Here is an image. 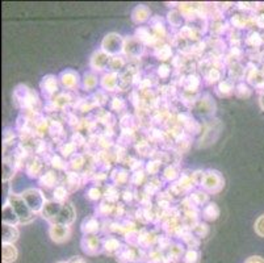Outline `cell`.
Returning <instances> with one entry per match:
<instances>
[{
	"instance_id": "1",
	"label": "cell",
	"mask_w": 264,
	"mask_h": 263,
	"mask_svg": "<svg viewBox=\"0 0 264 263\" xmlns=\"http://www.w3.org/2000/svg\"><path fill=\"white\" fill-rule=\"evenodd\" d=\"M24 198L26 199V203H28V207L32 208V209H35V211H38L41 205H42V198H41V195H39L38 191L31 190V191H26L25 195H24Z\"/></svg>"
},
{
	"instance_id": "2",
	"label": "cell",
	"mask_w": 264,
	"mask_h": 263,
	"mask_svg": "<svg viewBox=\"0 0 264 263\" xmlns=\"http://www.w3.org/2000/svg\"><path fill=\"white\" fill-rule=\"evenodd\" d=\"M103 45H104V49L107 52L116 53L120 50V48H121V39L114 35H111L104 40V43H103Z\"/></svg>"
},
{
	"instance_id": "3",
	"label": "cell",
	"mask_w": 264,
	"mask_h": 263,
	"mask_svg": "<svg viewBox=\"0 0 264 263\" xmlns=\"http://www.w3.org/2000/svg\"><path fill=\"white\" fill-rule=\"evenodd\" d=\"M1 257H3V263H11L18 258V250L15 249V246L4 243L1 250Z\"/></svg>"
},
{
	"instance_id": "4",
	"label": "cell",
	"mask_w": 264,
	"mask_h": 263,
	"mask_svg": "<svg viewBox=\"0 0 264 263\" xmlns=\"http://www.w3.org/2000/svg\"><path fill=\"white\" fill-rule=\"evenodd\" d=\"M12 207L18 211L19 216L20 217H29L31 216V213H29V211H28V208L25 207V204H24V202L22 200H20V199L18 198H13L12 199Z\"/></svg>"
},
{
	"instance_id": "5",
	"label": "cell",
	"mask_w": 264,
	"mask_h": 263,
	"mask_svg": "<svg viewBox=\"0 0 264 263\" xmlns=\"http://www.w3.org/2000/svg\"><path fill=\"white\" fill-rule=\"evenodd\" d=\"M67 233H69V229H66V226H56L52 229V237L57 242L65 241L67 238Z\"/></svg>"
},
{
	"instance_id": "6",
	"label": "cell",
	"mask_w": 264,
	"mask_h": 263,
	"mask_svg": "<svg viewBox=\"0 0 264 263\" xmlns=\"http://www.w3.org/2000/svg\"><path fill=\"white\" fill-rule=\"evenodd\" d=\"M73 219H74V212H73L70 205H66L61 211V213H59V217H58L57 221L62 223V224H69V223L73 221Z\"/></svg>"
},
{
	"instance_id": "7",
	"label": "cell",
	"mask_w": 264,
	"mask_h": 263,
	"mask_svg": "<svg viewBox=\"0 0 264 263\" xmlns=\"http://www.w3.org/2000/svg\"><path fill=\"white\" fill-rule=\"evenodd\" d=\"M16 236H18L16 229L9 228L8 225H4V226H3V241H4V243L15 241V240L18 238Z\"/></svg>"
},
{
	"instance_id": "8",
	"label": "cell",
	"mask_w": 264,
	"mask_h": 263,
	"mask_svg": "<svg viewBox=\"0 0 264 263\" xmlns=\"http://www.w3.org/2000/svg\"><path fill=\"white\" fill-rule=\"evenodd\" d=\"M255 230H256V233L259 234V236L264 237V215L260 216L259 219L256 220Z\"/></svg>"
},
{
	"instance_id": "9",
	"label": "cell",
	"mask_w": 264,
	"mask_h": 263,
	"mask_svg": "<svg viewBox=\"0 0 264 263\" xmlns=\"http://www.w3.org/2000/svg\"><path fill=\"white\" fill-rule=\"evenodd\" d=\"M197 253L195 251H189L188 254L186 255V263H196L197 262Z\"/></svg>"
},
{
	"instance_id": "10",
	"label": "cell",
	"mask_w": 264,
	"mask_h": 263,
	"mask_svg": "<svg viewBox=\"0 0 264 263\" xmlns=\"http://www.w3.org/2000/svg\"><path fill=\"white\" fill-rule=\"evenodd\" d=\"M245 263H264V259L262 257H250Z\"/></svg>"
},
{
	"instance_id": "11",
	"label": "cell",
	"mask_w": 264,
	"mask_h": 263,
	"mask_svg": "<svg viewBox=\"0 0 264 263\" xmlns=\"http://www.w3.org/2000/svg\"><path fill=\"white\" fill-rule=\"evenodd\" d=\"M69 263H84L80 258H74V259H71Z\"/></svg>"
},
{
	"instance_id": "12",
	"label": "cell",
	"mask_w": 264,
	"mask_h": 263,
	"mask_svg": "<svg viewBox=\"0 0 264 263\" xmlns=\"http://www.w3.org/2000/svg\"><path fill=\"white\" fill-rule=\"evenodd\" d=\"M259 24H260V26H262V28H264V16H262V18H260Z\"/></svg>"
},
{
	"instance_id": "13",
	"label": "cell",
	"mask_w": 264,
	"mask_h": 263,
	"mask_svg": "<svg viewBox=\"0 0 264 263\" xmlns=\"http://www.w3.org/2000/svg\"><path fill=\"white\" fill-rule=\"evenodd\" d=\"M260 104H262V107L264 108V94H263V96L260 98Z\"/></svg>"
},
{
	"instance_id": "14",
	"label": "cell",
	"mask_w": 264,
	"mask_h": 263,
	"mask_svg": "<svg viewBox=\"0 0 264 263\" xmlns=\"http://www.w3.org/2000/svg\"><path fill=\"white\" fill-rule=\"evenodd\" d=\"M58 263H69V262H58Z\"/></svg>"
}]
</instances>
